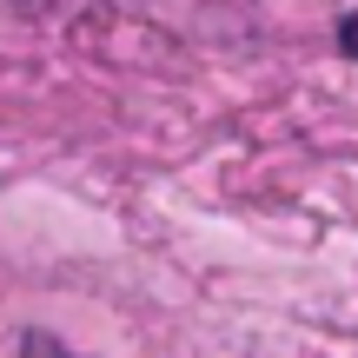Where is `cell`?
Wrapping results in <instances>:
<instances>
[{
	"instance_id": "1",
	"label": "cell",
	"mask_w": 358,
	"mask_h": 358,
	"mask_svg": "<svg viewBox=\"0 0 358 358\" xmlns=\"http://www.w3.org/2000/svg\"><path fill=\"white\" fill-rule=\"evenodd\" d=\"M20 352H27V358H73L60 338H47V332H27V338H20Z\"/></svg>"
},
{
	"instance_id": "2",
	"label": "cell",
	"mask_w": 358,
	"mask_h": 358,
	"mask_svg": "<svg viewBox=\"0 0 358 358\" xmlns=\"http://www.w3.org/2000/svg\"><path fill=\"white\" fill-rule=\"evenodd\" d=\"M338 47L358 60V13H345V20H338Z\"/></svg>"
}]
</instances>
